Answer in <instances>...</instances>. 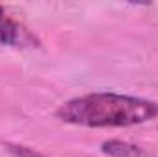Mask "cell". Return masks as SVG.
<instances>
[{"label": "cell", "instance_id": "4", "mask_svg": "<svg viewBox=\"0 0 158 157\" xmlns=\"http://www.w3.org/2000/svg\"><path fill=\"white\" fill-rule=\"evenodd\" d=\"M4 20H6V17H4V9L0 7V28H2V24H4Z\"/></svg>", "mask_w": 158, "mask_h": 157}, {"label": "cell", "instance_id": "1", "mask_svg": "<svg viewBox=\"0 0 158 157\" xmlns=\"http://www.w3.org/2000/svg\"><path fill=\"white\" fill-rule=\"evenodd\" d=\"M57 118L86 128H127L158 117V104L116 92H92L68 100L57 109Z\"/></svg>", "mask_w": 158, "mask_h": 157}, {"label": "cell", "instance_id": "2", "mask_svg": "<svg viewBox=\"0 0 158 157\" xmlns=\"http://www.w3.org/2000/svg\"><path fill=\"white\" fill-rule=\"evenodd\" d=\"M101 152L109 157H155L151 152H147L145 148L127 142V141H107L101 146Z\"/></svg>", "mask_w": 158, "mask_h": 157}, {"label": "cell", "instance_id": "3", "mask_svg": "<svg viewBox=\"0 0 158 157\" xmlns=\"http://www.w3.org/2000/svg\"><path fill=\"white\" fill-rule=\"evenodd\" d=\"M7 150L15 157H44L42 154L28 148V146H15V144H7Z\"/></svg>", "mask_w": 158, "mask_h": 157}]
</instances>
